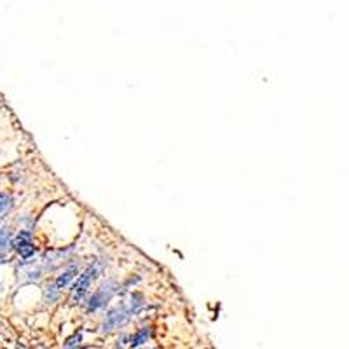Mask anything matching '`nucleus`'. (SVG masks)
<instances>
[{
  "mask_svg": "<svg viewBox=\"0 0 349 349\" xmlns=\"http://www.w3.org/2000/svg\"><path fill=\"white\" fill-rule=\"evenodd\" d=\"M93 278H94V269H87L84 274L77 279V283H75V286H74V301L75 302H79L82 297H84V294L87 292V288H89Z\"/></svg>",
  "mask_w": 349,
  "mask_h": 349,
  "instance_id": "obj_1",
  "label": "nucleus"
},
{
  "mask_svg": "<svg viewBox=\"0 0 349 349\" xmlns=\"http://www.w3.org/2000/svg\"><path fill=\"white\" fill-rule=\"evenodd\" d=\"M14 248L20 252L21 257H25V259H28V257H32L33 253V246L32 243H30V234L23 232L20 238H18L16 241H14Z\"/></svg>",
  "mask_w": 349,
  "mask_h": 349,
  "instance_id": "obj_2",
  "label": "nucleus"
},
{
  "mask_svg": "<svg viewBox=\"0 0 349 349\" xmlns=\"http://www.w3.org/2000/svg\"><path fill=\"white\" fill-rule=\"evenodd\" d=\"M124 313L123 311H113V313H110L108 314V318H107V321L103 323V330H112V328H115L117 325H121L124 321Z\"/></svg>",
  "mask_w": 349,
  "mask_h": 349,
  "instance_id": "obj_3",
  "label": "nucleus"
},
{
  "mask_svg": "<svg viewBox=\"0 0 349 349\" xmlns=\"http://www.w3.org/2000/svg\"><path fill=\"white\" fill-rule=\"evenodd\" d=\"M11 241V230L7 227H0V255L7 250Z\"/></svg>",
  "mask_w": 349,
  "mask_h": 349,
  "instance_id": "obj_4",
  "label": "nucleus"
},
{
  "mask_svg": "<svg viewBox=\"0 0 349 349\" xmlns=\"http://www.w3.org/2000/svg\"><path fill=\"white\" fill-rule=\"evenodd\" d=\"M11 206H13V199H11V196L0 192V217H2Z\"/></svg>",
  "mask_w": 349,
  "mask_h": 349,
  "instance_id": "obj_5",
  "label": "nucleus"
},
{
  "mask_svg": "<svg viewBox=\"0 0 349 349\" xmlns=\"http://www.w3.org/2000/svg\"><path fill=\"white\" fill-rule=\"evenodd\" d=\"M74 271H75V267H72V269H68V271L63 276H60L58 281H56V286H58V288L67 286V284L70 283V279L74 278Z\"/></svg>",
  "mask_w": 349,
  "mask_h": 349,
  "instance_id": "obj_6",
  "label": "nucleus"
},
{
  "mask_svg": "<svg viewBox=\"0 0 349 349\" xmlns=\"http://www.w3.org/2000/svg\"><path fill=\"white\" fill-rule=\"evenodd\" d=\"M147 335H149V330H142V332L133 339V346H140V344H143L147 339Z\"/></svg>",
  "mask_w": 349,
  "mask_h": 349,
  "instance_id": "obj_7",
  "label": "nucleus"
}]
</instances>
